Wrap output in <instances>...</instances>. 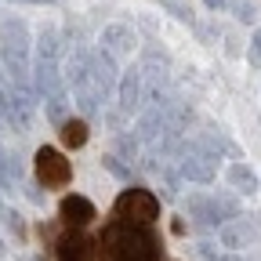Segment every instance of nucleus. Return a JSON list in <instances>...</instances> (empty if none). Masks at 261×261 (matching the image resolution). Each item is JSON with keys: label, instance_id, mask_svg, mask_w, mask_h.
<instances>
[{"label": "nucleus", "instance_id": "nucleus-1", "mask_svg": "<svg viewBox=\"0 0 261 261\" xmlns=\"http://www.w3.org/2000/svg\"><path fill=\"white\" fill-rule=\"evenodd\" d=\"M102 261H160V240L149 232V225L113 221L102 236Z\"/></svg>", "mask_w": 261, "mask_h": 261}, {"label": "nucleus", "instance_id": "nucleus-17", "mask_svg": "<svg viewBox=\"0 0 261 261\" xmlns=\"http://www.w3.org/2000/svg\"><path fill=\"white\" fill-rule=\"evenodd\" d=\"M232 15L236 22H257V8H254V0H232Z\"/></svg>", "mask_w": 261, "mask_h": 261}, {"label": "nucleus", "instance_id": "nucleus-8", "mask_svg": "<svg viewBox=\"0 0 261 261\" xmlns=\"http://www.w3.org/2000/svg\"><path fill=\"white\" fill-rule=\"evenodd\" d=\"M91 73L98 80V91H102V98L109 102V98L116 94V84H120V73H116V58L102 47H94L91 51Z\"/></svg>", "mask_w": 261, "mask_h": 261}, {"label": "nucleus", "instance_id": "nucleus-6", "mask_svg": "<svg viewBox=\"0 0 261 261\" xmlns=\"http://www.w3.org/2000/svg\"><path fill=\"white\" fill-rule=\"evenodd\" d=\"M218 243L228 247V250L261 243V214H236L225 225H218Z\"/></svg>", "mask_w": 261, "mask_h": 261}, {"label": "nucleus", "instance_id": "nucleus-7", "mask_svg": "<svg viewBox=\"0 0 261 261\" xmlns=\"http://www.w3.org/2000/svg\"><path fill=\"white\" fill-rule=\"evenodd\" d=\"M145 98H149V87H145V80H142V69H138V65L123 69V73H120V84H116V106H120V120L135 116V113H142Z\"/></svg>", "mask_w": 261, "mask_h": 261}, {"label": "nucleus", "instance_id": "nucleus-23", "mask_svg": "<svg viewBox=\"0 0 261 261\" xmlns=\"http://www.w3.org/2000/svg\"><path fill=\"white\" fill-rule=\"evenodd\" d=\"M0 254H4V243H0Z\"/></svg>", "mask_w": 261, "mask_h": 261}, {"label": "nucleus", "instance_id": "nucleus-5", "mask_svg": "<svg viewBox=\"0 0 261 261\" xmlns=\"http://www.w3.org/2000/svg\"><path fill=\"white\" fill-rule=\"evenodd\" d=\"M33 167H37V178H40L44 189H65V185H69V178H73V163L65 160L58 149H51V145H40V149H37Z\"/></svg>", "mask_w": 261, "mask_h": 261}, {"label": "nucleus", "instance_id": "nucleus-14", "mask_svg": "<svg viewBox=\"0 0 261 261\" xmlns=\"http://www.w3.org/2000/svg\"><path fill=\"white\" fill-rule=\"evenodd\" d=\"M225 178H228V185H232L236 192H247V196H250V192H257V174L247 167V163H232Z\"/></svg>", "mask_w": 261, "mask_h": 261}, {"label": "nucleus", "instance_id": "nucleus-11", "mask_svg": "<svg viewBox=\"0 0 261 261\" xmlns=\"http://www.w3.org/2000/svg\"><path fill=\"white\" fill-rule=\"evenodd\" d=\"M55 250H58V261H87L91 240L80 236V228H73V232H65V236L55 243Z\"/></svg>", "mask_w": 261, "mask_h": 261}, {"label": "nucleus", "instance_id": "nucleus-9", "mask_svg": "<svg viewBox=\"0 0 261 261\" xmlns=\"http://www.w3.org/2000/svg\"><path fill=\"white\" fill-rule=\"evenodd\" d=\"M135 29H130L127 22H113L102 29V51H109L113 58H130V51H135Z\"/></svg>", "mask_w": 261, "mask_h": 261}, {"label": "nucleus", "instance_id": "nucleus-18", "mask_svg": "<svg viewBox=\"0 0 261 261\" xmlns=\"http://www.w3.org/2000/svg\"><path fill=\"white\" fill-rule=\"evenodd\" d=\"M160 8H163V11H171L178 22H192V8L181 4V0H160Z\"/></svg>", "mask_w": 261, "mask_h": 261}, {"label": "nucleus", "instance_id": "nucleus-15", "mask_svg": "<svg viewBox=\"0 0 261 261\" xmlns=\"http://www.w3.org/2000/svg\"><path fill=\"white\" fill-rule=\"evenodd\" d=\"M181 207H185L189 218H196L200 225H211V196H203V192H189L185 200H181Z\"/></svg>", "mask_w": 261, "mask_h": 261}, {"label": "nucleus", "instance_id": "nucleus-24", "mask_svg": "<svg viewBox=\"0 0 261 261\" xmlns=\"http://www.w3.org/2000/svg\"><path fill=\"white\" fill-rule=\"evenodd\" d=\"M247 261H250V257H247Z\"/></svg>", "mask_w": 261, "mask_h": 261}, {"label": "nucleus", "instance_id": "nucleus-10", "mask_svg": "<svg viewBox=\"0 0 261 261\" xmlns=\"http://www.w3.org/2000/svg\"><path fill=\"white\" fill-rule=\"evenodd\" d=\"M58 214H62V221L69 225V228H84V225L94 221V203L87 200V196H65L62 207H58Z\"/></svg>", "mask_w": 261, "mask_h": 261}, {"label": "nucleus", "instance_id": "nucleus-19", "mask_svg": "<svg viewBox=\"0 0 261 261\" xmlns=\"http://www.w3.org/2000/svg\"><path fill=\"white\" fill-rule=\"evenodd\" d=\"M250 62H254V65H261V29L250 37Z\"/></svg>", "mask_w": 261, "mask_h": 261}, {"label": "nucleus", "instance_id": "nucleus-16", "mask_svg": "<svg viewBox=\"0 0 261 261\" xmlns=\"http://www.w3.org/2000/svg\"><path fill=\"white\" fill-rule=\"evenodd\" d=\"M102 167H106L113 178H120V181H130V163H120V156H102Z\"/></svg>", "mask_w": 261, "mask_h": 261}, {"label": "nucleus", "instance_id": "nucleus-2", "mask_svg": "<svg viewBox=\"0 0 261 261\" xmlns=\"http://www.w3.org/2000/svg\"><path fill=\"white\" fill-rule=\"evenodd\" d=\"M29 25L22 18H0V62L15 87L33 91V62H29ZM37 94V91H33Z\"/></svg>", "mask_w": 261, "mask_h": 261}, {"label": "nucleus", "instance_id": "nucleus-3", "mask_svg": "<svg viewBox=\"0 0 261 261\" xmlns=\"http://www.w3.org/2000/svg\"><path fill=\"white\" fill-rule=\"evenodd\" d=\"M62 73H65V84L73 87V102H76V109L84 116L102 113L106 98H102V91H98V80L91 73V51L84 44H73V51L62 62Z\"/></svg>", "mask_w": 261, "mask_h": 261}, {"label": "nucleus", "instance_id": "nucleus-21", "mask_svg": "<svg viewBox=\"0 0 261 261\" xmlns=\"http://www.w3.org/2000/svg\"><path fill=\"white\" fill-rule=\"evenodd\" d=\"M11 4H62V0H11Z\"/></svg>", "mask_w": 261, "mask_h": 261}, {"label": "nucleus", "instance_id": "nucleus-4", "mask_svg": "<svg viewBox=\"0 0 261 261\" xmlns=\"http://www.w3.org/2000/svg\"><path fill=\"white\" fill-rule=\"evenodd\" d=\"M113 211H116V221L152 225V221L160 218V196L149 192V189H138V185H135V189H123V192L116 196Z\"/></svg>", "mask_w": 261, "mask_h": 261}, {"label": "nucleus", "instance_id": "nucleus-22", "mask_svg": "<svg viewBox=\"0 0 261 261\" xmlns=\"http://www.w3.org/2000/svg\"><path fill=\"white\" fill-rule=\"evenodd\" d=\"M207 4V11H218V8H225V0H203Z\"/></svg>", "mask_w": 261, "mask_h": 261}, {"label": "nucleus", "instance_id": "nucleus-12", "mask_svg": "<svg viewBox=\"0 0 261 261\" xmlns=\"http://www.w3.org/2000/svg\"><path fill=\"white\" fill-rule=\"evenodd\" d=\"M240 214V200L232 192H211V225H225Z\"/></svg>", "mask_w": 261, "mask_h": 261}, {"label": "nucleus", "instance_id": "nucleus-20", "mask_svg": "<svg viewBox=\"0 0 261 261\" xmlns=\"http://www.w3.org/2000/svg\"><path fill=\"white\" fill-rule=\"evenodd\" d=\"M203 261H243V257H236V254H214V257H203Z\"/></svg>", "mask_w": 261, "mask_h": 261}, {"label": "nucleus", "instance_id": "nucleus-13", "mask_svg": "<svg viewBox=\"0 0 261 261\" xmlns=\"http://www.w3.org/2000/svg\"><path fill=\"white\" fill-rule=\"evenodd\" d=\"M58 138L65 149H84L87 145V120H65L58 127Z\"/></svg>", "mask_w": 261, "mask_h": 261}]
</instances>
